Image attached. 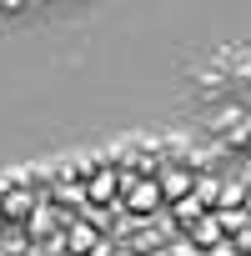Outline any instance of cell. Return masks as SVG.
Returning <instances> with one entry per match:
<instances>
[{
  "label": "cell",
  "mask_w": 251,
  "mask_h": 256,
  "mask_svg": "<svg viewBox=\"0 0 251 256\" xmlns=\"http://www.w3.org/2000/svg\"><path fill=\"white\" fill-rule=\"evenodd\" d=\"M126 191V171H116V166H96L90 176H86V201L90 206H106V201H116Z\"/></svg>",
  "instance_id": "6da1fadb"
},
{
  "label": "cell",
  "mask_w": 251,
  "mask_h": 256,
  "mask_svg": "<svg viewBox=\"0 0 251 256\" xmlns=\"http://www.w3.org/2000/svg\"><path fill=\"white\" fill-rule=\"evenodd\" d=\"M26 206H30V196H26V191H10L6 201H0V211H6V216H26Z\"/></svg>",
  "instance_id": "7a4b0ae2"
},
{
  "label": "cell",
  "mask_w": 251,
  "mask_h": 256,
  "mask_svg": "<svg viewBox=\"0 0 251 256\" xmlns=\"http://www.w3.org/2000/svg\"><path fill=\"white\" fill-rule=\"evenodd\" d=\"M70 246H76V256H86V251L96 246V236H90L86 226H76V231H70Z\"/></svg>",
  "instance_id": "3957f363"
}]
</instances>
